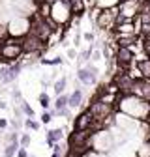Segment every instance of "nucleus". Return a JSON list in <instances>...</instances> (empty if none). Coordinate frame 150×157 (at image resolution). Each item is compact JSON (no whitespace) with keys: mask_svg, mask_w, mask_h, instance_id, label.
Returning <instances> with one entry per match:
<instances>
[{"mask_svg":"<svg viewBox=\"0 0 150 157\" xmlns=\"http://www.w3.org/2000/svg\"><path fill=\"white\" fill-rule=\"evenodd\" d=\"M116 109H118V112L128 114L129 118H133V120H143L144 122L150 116V103L144 101V99H139V97L131 95V94L120 95Z\"/></svg>","mask_w":150,"mask_h":157,"instance_id":"f257e3e1","label":"nucleus"},{"mask_svg":"<svg viewBox=\"0 0 150 157\" xmlns=\"http://www.w3.org/2000/svg\"><path fill=\"white\" fill-rule=\"evenodd\" d=\"M25 51H23V39L19 37H8L6 41L0 47V62L6 64V66H11L15 62H19L23 58Z\"/></svg>","mask_w":150,"mask_h":157,"instance_id":"f03ea898","label":"nucleus"},{"mask_svg":"<svg viewBox=\"0 0 150 157\" xmlns=\"http://www.w3.org/2000/svg\"><path fill=\"white\" fill-rule=\"evenodd\" d=\"M71 2L69 0H56L54 4H51V21L56 25V26H69L71 23Z\"/></svg>","mask_w":150,"mask_h":157,"instance_id":"7ed1b4c3","label":"nucleus"},{"mask_svg":"<svg viewBox=\"0 0 150 157\" xmlns=\"http://www.w3.org/2000/svg\"><path fill=\"white\" fill-rule=\"evenodd\" d=\"M69 148L79 155L88 153L94 148V131H73L69 135Z\"/></svg>","mask_w":150,"mask_h":157,"instance_id":"20e7f679","label":"nucleus"},{"mask_svg":"<svg viewBox=\"0 0 150 157\" xmlns=\"http://www.w3.org/2000/svg\"><path fill=\"white\" fill-rule=\"evenodd\" d=\"M30 26H32L30 17L17 13L15 17H11L10 21H8V34H10V37H19V39H23L25 36L30 34Z\"/></svg>","mask_w":150,"mask_h":157,"instance_id":"39448f33","label":"nucleus"},{"mask_svg":"<svg viewBox=\"0 0 150 157\" xmlns=\"http://www.w3.org/2000/svg\"><path fill=\"white\" fill-rule=\"evenodd\" d=\"M118 17H120V11H118V8H107V10H100L98 17L94 19V26H98L101 32H111V30H115Z\"/></svg>","mask_w":150,"mask_h":157,"instance_id":"423d86ee","label":"nucleus"},{"mask_svg":"<svg viewBox=\"0 0 150 157\" xmlns=\"http://www.w3.org/2000/svg\"><path fill=\"white\" fill-rule=\"evenodd\" d=\"M88 112L92 114L94 122H100V124H101L105 118H109L111 114H115L116 109H115V107H111V105H107V103H101V101H94V103H90Z\"/></svg>","mask_w":150,"mask_h":157,"instance_id":"0eeeda50","label":"nucleus"},{"mask_svg":"<svg viewBox=\"0 0 150 157\" xmlns=\"http://www.w3.org/2000/svg\"><path fill=\"white\" fill-rule=\"evenodd\" d=\"M77 81L85 86H94L98 82V67L96 64H88L77 69Z\"/></svg>","mask_w":150,"mask_h":157,"instance_id":"6e6552de","label":"nucleus"},{"mask_svg":"<svg viewBox=\"0 0 150 157\" xmlns=\"http://www.w3.org/2000/svg\"><path fill=\"white\" fill-rule=\"evenodd\" d=\"M47 43H43L38 36L34 34H28L23 37V51L25 54H36V52H41V51H47Z\"/></svg>","mask_w":150,"mask_h":157,"instance_id":"1a4fd4ad","label":"nucleus"},{"mask_svg":"<svg viewBox=\"0 0 150 157\" xmlns=\"http://www.w3.org/2000/svg\"><path fill=\"white\" fill-rule=\"evenodd\" d=\"M129 94L150 103V81H146V78H135Z\"/></svg>","mask_w":150,"mask_h":157,"instance_id":"9d476101","label":"nucleus"},{"mask_svg":"<svg viewBox=\"0 0 150 157\" xmlns=\"http://www.w3.org/2000/svg\"><path fill=\"white\" fill-rule=\"evenodd\" d=\"M23 71V66H21V62H15V64H11V66H4L2 69H0V82L2 84H10V82H13L15 78H17V75Z\"/></svg>","mask_w":150,"mask_h":157,"instance_id":"9b49d317","label":"nucleus"},{"mask_svg":"<svg viewBox=\"0 0 150 157\" xmlns=\"http://www.w3.org/2000/svg\"><path fill=\"white\" fill-rule=\"evenodd\" d=\"M73 129H75V131H92V129H94V118H92V114L88 112V109L83 110L77 118H75Z\"/></svg>","mask_w":150,"mask_h":157,"instance_id":"f8f14e48","label":"nucleus"},{"mask_svg":"<svg viewBox=\"0 0 150 157\" xmlns=\"http://www.w3.org/2000/svg\"><path fill=\"white\" fill-rule=\"evenodd\" d=\"M115 60H116V66L120 67H131V62H135V54L128 47H118L115 52Z\"/></svg>","mask_w":150,"mask_h":157,"instance_id":"ddd939ff","label":"nucleus"},{"mask_svg":"<svg viewBox=\"0 0 150 157\" xmlns=\"http://www.w3.org/2000/svg\"><path fill=\"white\" fill-rule=\"evenodd\" d=\"M62 139H64V129H62V127L47 131V136H45V140H47V144H49L51 148H54L56 144L62 140Z\"/></svg>","mask_w":150,"mask_h":157,"instance_id":"4468645a","label":"nucleus"},{"mask_svg":"<svg viewBox=\"0 0 150 157\" xmlns=\"http://www.w3.org/2000/svg\"><path fill=\"white\" fill-rule=\"evenodd\" d=\"M135 64H137V69H139L141 77L150 81V58H139Z\"/></svg>","mask_w":150,"mask_h":157,"instance_id":"2eb2a0df","label":"nucleus"},{"mask_svg":"<svg viewBox=\"0 0 150 157\" xmlns=\"http://www.w3.org/2000/svg\"><path fill=\"white\" fill-rule=\"evenodd\" d=\"M83 99H85L83 90H81V88H79V90H73L71 95H69V105H68V107H71V109H81Z\"/></svg>","mask_w":150,"mask_h":157,"instance_id":"dca6fc26","label":"nucleus"},{"mask_svg":"<svg viewBox=\"0 0 150 157\" xmlns=\"http://www.w3.org/2000/svg\"><path fill=\"white\" fill-rule=\"evenodd\" d=\"M66 84H68V77H60L58 81H56V82L53 84V92L56 94V97L64 94V90H66Z\"/></svg>","mask_w":150,"mask_h":157,"instance_id":"f3484780","label":"nucleus"},{"mask_svg":"<svg viewBox=\"0 0 150 157\" xmlns=\"http://www.w3.org/2000/svg\"><path fill=\"white\" fill-rule=\"evenodd\" d=\"M68 105H69V95L62 94V95H58V97H56V101H54V109H56V110L68 109Z\"/></svg>","mask_w":150,"mask_h":157,"instance_id":"a211bd4d","label":"nucleus"},{"mask_svg":"<svg viewBox=\"0 0 150 157\" xmlns=\"http://www.w3.org/2000/svg\"><path fill=\"white\" fill-rule=\"evenodd\" d=\"M19 140L17 142H11V144H6V148H4V157H15L17 155V151H19Z\"/></svg>","mask_w":150,"mask_h":157,"instance_id":"6ab92c4d","label":"nucleus"},{"mask_svg":"<svg viewBox=\"0 0 150 157\" xmlns=\"http://www.w3.org/2000/svg\"><path fill=\"white\" fill-rule=\"evenodd\" d=\"M40 64L43 66H53V67H58L62 64V56H54V58H41Z\"/></svg>","mask_w":150,"mask_h":157,"instance_id":"aec40b11","label":"nucleus"},{"mask_svg":"<svg viewBox=\"0 0 150 157\" xmlns=\"http://www.w3.org/2000/svg\"><path fill=\"white\" fill-rule=\"evenodd\" d=\"M92 51H94V49L81 51V52H79V56H77V62H79V64H86V62H90V58H92Z\"/></svg>","mask_w":150,"mask_h":157,"instance_id":"412c9836","label":"nucleus"},{"mask_svg":"<svg viewBox=\"0 0 150 157\" xmlns=\"http://www.w3.org/2000/svg\"><path fill=\"white\" fill-rule=\"evenodd\" d=\"M38 101H40V105H41L45 110L51 107V97H49V94H47V92H41L40 95H38Z\"/></svg>","mask_w":150,"mask_h":157,"instance_id":"4be33fe9","label":"nucleus"},{"mask_svg":"<svg viewBox=\"0 0 150 157\" xmlns=\"http://www.w3.org/2000/svg\"><path fill=\"white\" fill-rule=\"evenodd\" d=\"M19 107H21V110H23V114H25L26 118H34V109L28 105V101H25V99H23V103L19 105Z\"/></svg>","mask_w":150,"mask_h":157,"instance_id":"5701e85b","label":"nucleus"},{"mask_svg":"<svg viewBox=\"0 0 150 157\" xmlns=\"http://www.w3.org/2000/svg\"><path fill=\"white\" fill-rule=\"evenodd\" d=\"M30 142H32V139H30V135H28V133L19 135V146H21V148H28Z\"/></svg>","mask_w":150,"mask_h":157,"instance_id":"b1692460","label":"nucleus"},{"mask_svg":"<svg viewBox=\"0 0 150 157\" xmlns=\"http://www.w3.org/2000/svg\"><path fill=\"white\" fill-rule=\"evenodd\" d=\"M28 129H32V131H38V129H40V124H38L36 120H34V118H26V120L23 122Z\"/></svg>","mask_w":150,"mask_h":157,"instance_id":"393cba45","label":"nucleus"},{"mask_svg":"<svg viewBox=\"0 0 150 157\" xmlns=\"http://www.w3.org/2000/svg\"><path fill=\"white\" fill-rule=\"evenodd\" d=\"M137 155L139 157H150V142H143V146H141Z\"/></svg>","mask_w":150,"mask_h":157,"instance_id":"a878e982","label":"nucleus"},{"mask_svg":"<svg viewBox=\"0 0 150 157\" xmlns=\"http://www.w3.org/2000/svg\"><path fill=\"white\" fill-rule=\"evenodd\" d=\"M101 56H103V52H101V51H92V58H90V60H92V64L100 62V60H101Z\"/></svg>","mask_w":150,"mask_h":157,"instance_id":"bb28decb","label":"nucleus"},{"mask_svg":"<svg viewBox=\"0 0 150 157\" xmlns=\"http://www.w3.org/2000/svg\"><path fill=\"white\" fill-rule=\"evenodd\" d=\"M51 120H53V114H51V112H47V110H45V112H43V114H41V124H49V122H51Z\"/></svg>","mask_w":150,"mask_h":157,"instance_id":"cd10ccee","label":"nucleus"},{"mask_svg":"<svg viewBox=\"0 0 150 157\" xmlns=\"http://www.w3.org/2000/svg\"><path fill=\"white\" fill-rule=\"evenodd\" d=\"M17 157H30V155H28L26 148H19V151H17Z\"/></svg>","mask_w":150,"mask_h":157,"instance_id":"c85d7f7f","label":"nucleus"},{"mask_svg":"<svg viewBox=\"0 0 150 157\" xmlns=\"http://www.w3.org/2000/svg\"><path fill=\"white\" fill-rule=\"evenodd\" d=\"M64 157H83V155H79V153L75 151V150H71V148H69V150H68V153H66Z\"/></svg>","mask_w":150,"mask_h":157,"instance_id":"c756f323","label":"nucleus"},{"mask_svg":"<svg viewBox=\"0 0 150 157\" xmlns=\"http://www.w3.org/2000/svg\"><path fill=\"white\" fill-rule=\"evenodd\" d=\"M8 124H10V122L6 120V118H0V131L6 129V127H8Z\"/></svg>","mask_w":150,"mask_h":157,"instance_id":"7c9ffc66","label":"nucleus"},{"mask_svg":"<svg viewBox=\"0 0 150 157\" xmlns=\"http://www.w3.org/2000/svg\"><path fill=\"white\" fill-rule=\"evenodd\" d=\"M83 37L86 39V41H94V34H92V32H85Z\"/></svg>","mask_w":150,"mask_h":157,"instance_id":"2f4dec72","label":"nucleus"},{"mask_svg":"<svg viewBox=\"0 0 150 157\" xmlns=\"http://www.w3.org/2000/svg\"><path fill=\"white\" fill-rule=\"evenodd\" d=\"M79 54H77V51H75V49H69L68 51V58H77Z\"/></svg>","mask_w":150,"mask_h":157,"instance_id":"473e14b6","label":"nucleus"},{"mask_svg":"<svg viewBox=\"0 0 150 157\" xmlns=\"http://www.w3.org/2000/svg\"><path fill=\"white\" fill-rule=\"evenodd\" d=\"M0 109H8V105H6V101H0Z\"/></svg>","mask_w":150,"mask_h":157,"instance_id":"72a5a7b5","label":"nucleus"},{"mask_svg":"<svg viewBox=\"0 0 150 157\" xmlns=\"http://www.w3.org/2000/svg\"><path fill=\"white\" fill-rule=\"evenodd\" d=\"M144 2H150V0H144Z\"/></svg>","mask_w":150,"mask_h":157,"instance_id":"f704fd0d","label":"nucleus"}]
</instances>
